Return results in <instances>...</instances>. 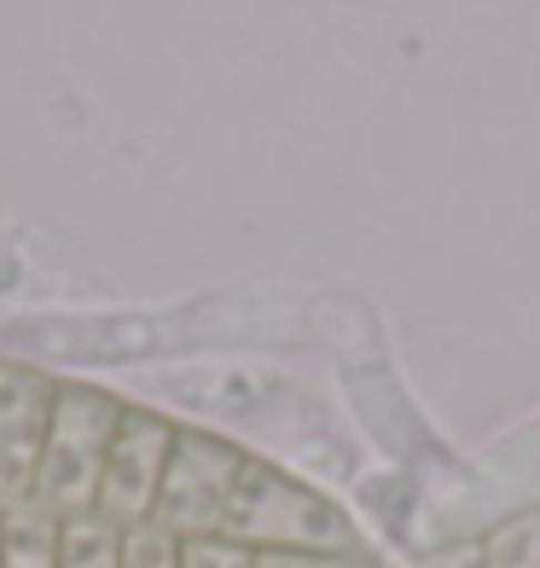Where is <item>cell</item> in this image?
<instances>
[{
	"instance_id": "1",
	"label": "cell",
	"mask_w": 540,
	"mask_h": 568,
	"mask_svg": "<svg viewBox=\"0 0 540 568\" xmlns=\"http://www.w3.org/2000/svg\"><path fill=\"white\" fill-rule=\"evenodd\" d=\"M122 424V400L88 383H59L53 400V429H47V453L36 470L30 505L47 516H82L99 505V481H106V458Z\"/></svg>"
},
{
	"instance_id": "2",
	"label": "cell",
	"mask_w": 540,
	"mask_h": 568,
	"mask_svg": "<svg viewBox=\"0 0 540 568\" xmlns=\"http://www.w3.org/2000/svg\"><path fill=\"white\" fill-rule=\"evenodd\" d=\"M227 534L250 551H354V523L308 481L250 458L239 476Z\"/></svg>"
},
{
	"instance_id": "3",
	"label": "cell",
	"mask_w": 540,
	"mask_h": 568,
	"mask_svg": "<svg viewBox=\"0 0 540 568\" xmlns=\"http://www.w3.org/2000/svg\"><path fill=\"white\" fill-rule=\"evenodd\" d=\"M244 464H250V453H239L233 442H221V435H210V429H180L151 523L169 528V534H180V539L227 534V510H233Z\"/></svg>"
},
{
	"instance_id": "4",
	"label": "cell",
	"mask_w": 540,
	"mask_h": 568,
	"mask_svg": "<svg viewBox=\"0 0 540 568\" xmlns=\"http://www.w3.org/2000/svg\"><path fill=\"white\" fill-rule=\"evenodd\" d=\"M174 424L158 418L146 406H122V424H117V442L106 458V481H99V516H111L117 528H134L151 523L163 494V476H169V453H174Z\"/></svg>"
},
{
	"instance_id": "5",
	"label": "cell",
	"mask_w": 540,
	"mask_h": 568,
	"mask_svg": "<svg viewBox=\"0 0 540 568\" xmlns=\"http://www.w3.org/2000/svg\"><path fill=\"white\" fill-rule=\"evenodd\" d=\"M53 400H59V383L47 372L0 359V499L30 505L47 429H53Z\"/></svg>"
},
{
	"instance_id": "6",
	"label": "cell",
	"mask_w": 540,
	"mask_h": 568,
	"mask_svg": "<svg viewBox=\"0 0 540 568\" xmlns=\"http://www.w3.org/2000/svg\"><path fill=\"white\" fill-rule=\"evenodd\" d=\"M59 534L64 523L36 505L7 510V534H0V568H59Z\"/></svg>"
},
{
	"instance_id": "7",
	"label": "cell",
	"mask_w": 540,
	"mask_h": 568,
	"mask_svg": "<svg viewBox=\"0 0 540 568\" xmlns=\"http://www.w3.org/2000/svg\"><path fill=\"white\" fill-rule=\"evenodd\" d=\"M122 534L111 516L82 510V516H64V534H59V568H122Z\"/></svg>"
},
{
	"instance_id": "8",
	"label": "cell",
	"mask_w": 540,
	"mask_h": 568,
	"mask_svg": "<svg viewBox=\"0 0 540 568\" xmlns=\"http://www.w3.org/2000/svg\"><path fill=\"white\" fill-rule=\"evenodd\" d=\"M477 568H540V510L506 516L477 546Z\"/></svg>"
},
{
	"instance_id": "9",
	"label": "cell",
	"mask_w": 540,
	"mask_h": 568,
	"mask_svg": "<svg viewBox=\"0 0 540 568\" xmlns=\"http://www.w3.org/2000/svg\"><path fill=\"white\" fill-rule=\"evenodd\" d=\"M122 568H180V534L158 523H134L122 534Z\"/></svg>"
},
{
	"instance_id": "10",
	"label": "cell",
	"mask_w": 540,
	"mask_h": 568,
	"mask_svg": "<svg viewBox=\"0 0 540 568\" xmlns=\"http://www.w3.org/2000/svg\"><path fill=\"white\" fill-rule=\"evenodd\" d=\"M180 568H256V551L239 546L233 534H203L180 539Z\"/></svg>"
},
{
	"instance_id": "11",
	"label": "cell",
	"mask_w": 540,
	"mask_h": 568,
	"mask_svg": "<svg viewBox=\"0 0 540 568\" xmlns=\"http://www.w3.org/2000/svg\"><path fill=\"white\" fill-rule=\"evenodd\" d=\"M256 568H372L360 551H256Z\"/></svg>"
},
{
	"instance_id": "12",
	"label": "cell",
	"mask_w": 540,
	"mask_h": 568,
	"mask_svg": "<svg viewBox=\"0 0 540 568\" xmlns=\"http://www.w3.org/2000/svg\"><path fill=\"white\" fill-rule=\"evenodd\" d=\"M0 534H7V510H0Z\"/></svg>"
}]
</instances>
